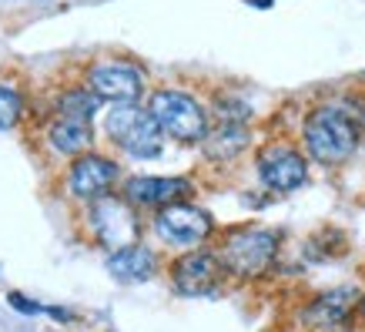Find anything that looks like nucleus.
<instances>
[{
  "label": "nucleus",
  "instance_id": "f257e3e1",
  "mask_svg": "<svg viewBox=\"0 0 365 332\" xmlns=\"http://www.w3.org/2000/svg\"><path fill=\"white\" fill-rule=\"evenodd\" d=\"M222 258L225 272L235 282H255L272 272L282 252V232L268 225H235L218 235V242L211 245Z\"/></svg>",
  "mask_w": 365,
  "mask_h": 332
},
{
  "label": "nucleus",
  "instance_id": "f03ea898",
  "mask_svg": "<svg viewBox=\"0 0 365 332\" xmlns=\"http://www.w3.org/2000/svg\"><path fill=\"white\" fill-rule=\"evenodd\" d=\"M362 141V121L335 104H319L302 121V151L309 161L325 168H339L355 155Z\"/></svg>",
  "mask_w": 365,
  "mask_h": 332
},
{
  "label": "nucleus",
  "instance_id": "7ed1b4c3",
  "mask_svg": "<svg viewBox=\"0 0 365 332\" xmlns=\"http://www.w3.org/2000/svg\"><path fill=\"white\" fill-rule=\"evenodd\" d=\"M104 134L121 155L134 158V161L161 158L168 141L165 131L151 118V111L141 104H111L104 111Z\"/></svg>",
  "mask_w": 365,
  "mask_h": 332
},
{
  "label": "nucleus",
  "instance_id": "20e7f679",
  "mask_svg": "<svg viewBox=\"0 0 365 332\" xmlns=\"http://www.w3.org/2000/svg\"><path fill=\"white\" fill-rule=\"evenodd\" d=\"M148 111L165 131V138L178 144H201L211 131V114L195 94L178 88H161L148 98Z\"/></svg>",
  "mask_w": 365,
  "mask_h": 332
},
{
  "label": "nucleus",
  "instance_id": "39448f33",
  "mask_svg": "<svg viewBox=\"0 0 365 332\" xmlns=\"http://www.w3.org/2000/svg\"><path fill=\"white\" fill-rule=\"evenodd\" d=\"M84 225H88L91 238L104 248V252H121L141 242V211L134 208L124 195H104V198L91 201L84 208Z\"/></svg>",
  "mask_w": 365,
  "mask_h": 332
},
{
  "label": "nucleus",
  "instance_id": "423d86ee",
  "mask_svg": "<svg viewBox=\"0 0 365 332\" xmlns=\"http://www.w3.org/2000/svg\"><path fill=\"white\" fill-rule=\"evenodd\" d=\"M151 228L168 248H178V252L205 248L218 235V225L211 218V211L195 205V201H178V205L155 211L151 215Z\"/></svg>",
  "mask_w": 365,
  "mask_h": 332
},
{
  "label": "nucleus",
  "instance_id": "0eeeda50",
  "mask_svg": "<svg viewBox=\"0 0 365 332\" xmlns=\"http://www.w3.org/2000/svg\"><path fill=\"white\" fill-rule=\"evenodd\" d=\"M255 175L268 195H292L309 181V158L299 144L268 141L255 155Z\"/></svg>",
  "mask_w": 365,
  "mask_h": 332
},
{
  "label": "nucleus",
  "instance_id": "6e6552de",
  "mask_svg": "<svg viewBox=\"0 0 365 332\" xmlns=\"http://www.w3.org/2000/svg\"><path fill=\"white\" fill-rule=\"evenodd\" d=\"M168 282L185 299H205V296L222 292V286L228 282V272H225L218 252L211 245H205V248L175 255L171 266H168Z\"/></svg>",
  "mask_w": 365,
  "mask_h": 332
},
{
  "label": "nucleus",
  "instance_id": "1a4fd4ad",
  "mask_svg": "<svg viewBox=\"0 0 365 332\" xmlns=\"http://www.w3.org/2000/svg\"><path fill=\"white\" fill-rule=\"evenodd\" d=\"M118 185H124L121 165L108 155H98V151H88V155L74 158L64 171L67 195L74 201H81V205H91V201L104 198V195H114Z\"/></svg>",
  "mask_w": 365,
  "mask_h": 332
},
{
  "label": "nucleus",
  "instance_id": "9d476101",
  "mask_svg": "<svg viewBox=\"0 0 365 332\" xmlns=\"http://www.w3.org/2000/svg\"><path fill=\"white\" fill-rule=\"evenodd\" d=\"M121 195L138 211H161L168 205L195 198V181L185 175H131L124 178Z\"/></svg>",
  "mask_w": 365,
  "mask_h": 332
},
{
  "label": "nucleus",
  "instance_id": "9b49d317",
  "mask_svg": "<svg viewBox=\"0 0 365 332\" xmlns=\"http://www.w3.org/2000/svg\"><path fill=\"white\" fill-rule=\"evenodd\" d=\"M362 302L359 286H335L319 292L315 299H309L302 306V329L305 332H339L342 326L355 319V309Z\"/></svg>",
  "mask_w": 365,
  "mask_h": 332
},
{
  "label": "nucleus",
  "instance_id": "f8f14e48",
  "mask_svg": "<svg viewBox=\"0 0 365 332\" xmlns=\"http://www.w3.org/2000/svg\"><path fill=\"white\" fill-rule=\"evenodd\" d=\"M88 88L104 104H138L144 94V74L128 61H98L88 67Z\"/></svg>",
  "mask_w": 365,
  "mask_h": 332
},
{
  "label": "nucleus",
  "instance_id": "ddd939ff",
  "mask_svg": "<svg viewBox=\"0 0 365 332\" xmlns=\"http://www.w3.org/2000/svg\"><path fill=\"white\" fill-rule=\"evenodd\" d=\"M252 144V131H248V121H211L208 138L201 141V155L215 161V165H232L235 158H242Z\"/></svg>",
  "mask_w": 365,
  "mask_h": 332
},
{
  "label": "nucleus",
  "instance_id": "4468645a",
  "mask_svg": "<svg viewBox=\"0 0 365 332\" xmlns=\"http://www.w3.org/2000/svg\"><path fill=\"white\" fill-rule=\"evenodd\" d=\"M47 148L61 158H81L88 155L94 148V124L91 121H81V118H67V114H54L51 124H47Z\"/></svg>",
  "mask_w": 365,
  "mask_h": 332
},
{
  "label": "nucleus",
  "instance_id": "2eb2a0df",
  "mask_svg": "<svg viewBox=\"0 0 365 332\" xmlns=\"http://www.w3.org/2000/svg\"><path fill=\"white\" fill-rule=\"evenodd\" d=\"M158 268H161V258H158L155 248H148L144 242L108 255V272H111L118 282H124V286H134V282H148V278H155Z\"/></svg>",
  "mask_w": 365,
  "mask_h": 332
},
{
  "label": "nucleus",
  "instance_id": "dca6fc26",
  "mask_svg": "<svg viewBox=\"0 0 365 332\" xmlns=\"http://www.w3.org/2000/svg\"><path fill=\"white\" fill-rule=\"evenodd\" d=\"M104 108V101L88 88V84H78V88L61 91L57 98V114H67V118H81V121H91L98 111Z\"/></svg>",
  "mask_w": 365,
  "mask_h": 332
},
{
  "label": "nucleus",
  "instance_id": "f3484780",
  "mask_svg": "<svg viewBox=\"0 0 365 332\" xmlns=\"http://www.w3.org/2000/svg\"><path fill=\"white\" fill-rule=\"evenodd\" d=\"M24 118V94L14 84H0V131H14Z\"/></svg>",
  "mask_w": 365,
  "mask_h": 332
},
{
  "label": "nucleus",
  "instance_id": "a211bd4d",
  "mask_svg": "<svg viewBox=\"0 0 365 332\" xmlns=\"http://www.w3.org/2000/svg\"><path fill=\"white\" fill-rule=\"evenodd\" d=\"M355 322L365 329V296H362V302H359V309H355Z\"/></svg>",
  "mask_w": 365,
  "mask_h": 332
}]
</instances>
